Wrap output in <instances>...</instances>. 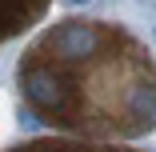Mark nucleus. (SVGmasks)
Here are the masks:
<instances>
[{"instance_id":"obj_1","label":"nucleus","mask_w":156,"mask_h":152,"mask_svg":"<svg viewBox=\"0 0 156 152\" xmlns=\"http://www.w3.org/2000/svg\"><path fill=\"white\" fill-rule=\"evenodd\" d=\"M20 92L48 124L88 136H140L156 124V64L104 20H64L32 44Z\"/></svg>"},{"instance_id":"obj_2","label":"nucleus","mask_w":156,"mask_h":152,"mask_svg":"<svg viewBox=\"0 0 156 152\" xmlns=\"http://www.w3.org/2000/svg\"><path fill=\"white\" fill-rule=\"evenodd\" d=\"M48 0H0V44L8 36H16L20 28H28L40 12H44Z\"/></svg>"},{"instance_id":"obj_3","label":"nucleus","mask_w":156,"mask_h":152,"mask_svg":"<svg viewBox=\"0 0 156 152\" xmlns=\"http://www.w3.org/2000/svg\"><path fill=\"white\" fill-rule=\"evenodd\" d=\"M12 152H128V148H112V144H76V140H32Z\"/></svg>"}]
</instances>
